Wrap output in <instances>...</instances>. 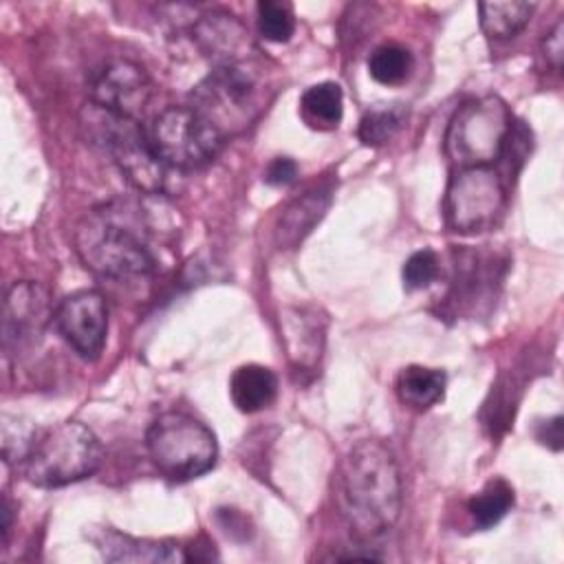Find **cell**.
Listing matches in <instances>:
<instances>
[{
	"instance_id": "cell-28",
	"label": "cell",
	"mask_w": 564,
	"mask_h": 564,
	"mask_svg": "<svg viewBox=\"0 0 564 564\" xmlns=\"http://www.w3.org/2000/svg\"><path fill=\"white\" fill-rule=\"evenodd\" d=\"M538 441L555 452L562 449V416H553L538 425Z\"/></svg>"
},
{
	"instance_id": "cell-10",
	"label": "cell",
	"mask_w": 564,
	"mask_h": 564,
	"mask_svg": "<svg viewBox=\"0 0 564 564\" xmlns=\"http://www.w3.org/2000/svg\"><path fill=\"white\" fill-rule=\"evenodd\" d=\"M90 104L123 119L139 121L150 97L152 82L141 64L132 59H110L93 73L88 82Z\"/></svg>"
},
{
	"instance_id": "cell-9",
	"label": "cell",
	"mask_w": 564,
	"mask_h": 564,
	"mask_svg": "<svg viewBox=\"0 0 564 564\" xmlns=\"http://www.w3.org/2000/svg\"><path fill=\"white\" fill-rule=\"evenodd\" d=\"M256 77L247 66H214L194 88V106L225 137L227 130L249 126L256 110Z\"/></svg>"
},
{
	"instance_id": "cell-15",
	"label": "cell",
	"mask_w": 564,
	"mask_h": 564,
	"mask_svg": "<svg viewBox=\"0 0 564 564\" xmlns=\"http://www.w3.org/2000/svg\"><path fill=\"white\" fill-rule=\"evenodd\" d=\"M330 192L328 185H317L282 207L275 220V242L282 249L297 247L311 234L330 205Z\"/></svg>"
},
{
	"instance_id": "cell-3",
	"label": "cell",
	"mask_w": 564,
	"mask_h": 564,
	"mask_svg": "<svg viewBox=\"0 0 564 564\" xmlns=\"http://www.w3.org/2000/svg\"><path fill=\"white\" fill-rule=\"evenodd\" d=\"M99 463L101 443L95 432L79 421H66L35 432L20 467L31 485L53 489L88 478Z\"/></svg>"
},
{
	"instance_id": "cell-24",
	"label": "cell",
	"mask_w": 564,
	"mask_h": 564,
	"mask_svg": "<svg viewBox=\"0 0 564 564\" xmlns=\"http://www.w3.org/2000/svg\"><path fill=\"white\" fill-rule=\"evenodd\" d=\"M258 33L269 42H289L295 33V13L289 2L262 0L256 7Z\"/></svg>"
},
{
	"instance_id": "cell-1",
	"label": "cell",
	"mask_w": 564,
	"mask_h": 564,
	"mask_svg": "<svg viewBox=\"0 0 564 564\" xmlns=\"http://www.w3.org/2000/svg\"><path fill=\"white\" fill-rule=\"evenodd\" d=\"M335 500L348 529L372 540L394 527L401 513V474L381 441H359L335 474Z\"/></svg>"
},
{
	"instance_id": "cell-17",
	"label": "cell",
	"mask_w": 564,
	"mask_h": 564,
	"mask_svg": "<svg viewBox=\"0 0 564 564\" xmlns=\"http://www.w3.org/2000/svg\"><path fill=\"white\" fill-rule=\"evenodd\" d=\"M229 394L234 405L245 412L253 414L269 408L278 394V377L271 368L260 364H245L234 370L229 379Z\"/></svg>"
},
{
	"instance_id": "cell-20",
	"label": "cell",
	"mask_w": 564,
	"mask_h": 564,
	"mask_svg": "<svg viewBox=\"0 0 564 564\" xmlns=\"http://www.w3.org/2000/svg\"><path fill=\"white\" fill-rule=\"evenodd\" d=\"M306 121L317 128H335L344 115V95L339 84L319 82L304 90L300 99Z\"/></svg>"
},
{
	"instance_id": "cell-8",
	"label": "cell",
	"mask_w": 564,
	"mask_h": 564,
	"mask_svg": "<svg viewBox=\"0 0 564 564\" xmlns=\"http://www.w3.org/2000/svg\"><path fill=\"white\" fill-rule=\"evenodd\" d=\"M505 185L491 167H460L445 192V220L458 234L491 229L505 212Z\"/></svg>"
},
{
	"instance_id": "cell-23",
	"label": "cell",
	"mask_w": 564,
	"mask_h": 564,
	"mask_svg": "<svg viewBox=\"0 0 564 564\" xmlns=\"http://www.w3.org/2000/svg\"><path fill=\"white\" fill-rule=\"evenodd\" d=\"M405 119V110L399 104H377L372 108H368L364 112V117L359 119V141L370 145V148H379L383 143H388L399 128L403 126Z\"/></svg>"
},
{
	"instance_id": "cell-19",
	"label": "cell",
	"mask_w": 564,
	"mask_h": 564,
	"mask_svg": "<svg viewBox=\"0 0 564 564\" xmlns=\"http://www.w3.org/2000/svg\"><path fill=\"white\" fill-rule=\"evenodd\" d=\"M535 4L533 2H480V29L491 40H511L516 37L531 20Z\"/></svg>"
},
{
	"instance_id": "cell-18",
	"label": "cell",
	"mask_w": 564,
	"mask_h": 564,
	"mask_svg": "<svg viewBox=\"0 0 564 564\" xmlns=\"http://www.w3.org/2000/svg\"><path fill=\"white\" fill-rule=\"evenodd\" d=\"M445 372L427 366H408L397 377V397L412 410H427L445 394Z\"/></svg>"
},
{
	"instance_id": "cell-27",
	"label": "cell",
	"mask_w": 564,
	"mask_h": 564,
	"mask_svg": "<svg viewBox=\"0 0 564 564\" xmlns=\"http://www.w3.org/2000/svg\"><path fill=\"white\" fill-rule=\"evenodd\" d=\"M295 176H297V163L293 159H289V156L273 159L267 165V170H264V181L269 185H278V187L293 183Z\"/></svg>"
},
{
	"instance_id": "cell-14",
	"label": "cell",
	"mask_w": 564,
	"mask_h": 564,
	"mask_svg": "<svg viewBox=\"0 0 564 564\" xmlns=\"http://www.w3.org/2000/svg\"><path fill=\"white\" fill-rule=\"evenodd\" d=\"M282 339L293 368L315 370L324 350V319L313 308H286L282 313Z\"/></svg>"
},
{
	"instance_id": "cell-16",
	"label": "cell",
	"mask_w": 564,
	"mask_h": 564,
	"mask_svg": "<svg viewBox=\"0 0 564 564\" xmlns=\"http://www.w3.org/2000/svg\"><path fill=\"white\" fill-rule=\"evenodd\" d=\"M99 553L106 562H187L185 553L172 542L156 540H139L130 535H121L117 531H106L97 542Z\"/></svg>"
},
{
	"instance_id": "cell-22",
	"label": "cell",
	"mask_w": 564,
	"mask_h": 564,
	"mask_svg": "<svg viewBox=\"0 0 564 564\" xmlns=\"http://www.w3.org/2000/svg\"><path fill=\"white\" fill-rule=\"evenodd\" d=\"M412 68H414V57L410 48L397 42L377 46L368 57L370 77L383 86L403 84L412 75Z\"/></svg>"
},
{
	"instance_id": "cell-13",
	"label": "cell",
	"mask_w": 564,
	"mask_h": 564,
	"mask_svg": "<svg viewBox=\"0 0 564 564\" xmlns=\"http://www.w3.org/2000/svg\"><path fill=\"white\" fill-rule=\"evenodd\" d=\"M192 40L214 66H247L256 44L247 26L227 11H209L192 26Z\"/></svg>"
},
{
	"instance_id": "cell-11",
	"label": "cell",
	"mask_w": 564,
	"mask_h": 564,
	"mask_svg": "<svg viewBox=\"0 0 564 564\" xmlns=\"http://www.w3.org/2000/svg\"><path fill=\"white\" fill-rule=\"evenodd\" d=\"M64 341L84 359H97L108 335V304L99 291L86 289L66 295L53 315Z\"/></svg>"
},
{
	"instance_id": "cell-5",
	"label": "cell",
	"mask_w": 564,
	"mask_h": 564,
	"mask_svg": "<svg viewBox=\"0 0 564 564\" xmlns=\"http://www.w3.org/2000/svg\"><path fill=\"white\" fill-rule=\"evenodd\" d=\"M513 117L496 95L469 99L456 108L445 132V152L458 167H489L505 154Z\"/></svg>"
},
{
	"instance_id": "cell-26",
	"label": "cell",
	"mask_w": 564,
	"mask_h": 564,
	"mask_svg": "<svg viewBox=\"0 0 564 564\" xmlns=\"http://www.w3.org/2000/svg\"><path fill=\"white\" fill-rule=\"evenodd\" d=\"M542 53L553 70L562 68V59H564V22L562 20L544 35Z\"/></svg>"
},
{
	"instance_id": "cell-4",
	"label": "cell",
	"mask_w": 564,
	"mask_h": 564,
	"mask_svg": "<svg viewBox=\"0 0 564 564\" xmlns=\"http://www.w3.org/2000/svg\"><path fill=\"white\" fill-rule=\"evenodd\" d=\"M154 467L174 482H187L207 474L218 456L214 432L183 412L156 416L145 434Z\"/></svg>"
},
{
	"instance_id": "cell-21",
	"label": "cell",
	"mask_w": 564,
	"mask_h": 564,
	"mask_svg": "<svg viewBox=\"0 0 564 564\" xmlns=\"http://www.w3.org/2000/svg\"><path fill=\"white\" fill-rule=\"evenodd\" d=\"M513 507V489L505 478L489 480L469 502L467 511L478 529H491Z\"/></svg>"
},
{
	"instance_id": "cell-29",
	"label": "cell",
	"mask_w": 564,
	"mask_h": 564,
	"mask_svg": "<svg viewBox=\"0 0 564 564\" xmlns=\"http://www.w3.org/2000/svg\"><path fill=\"white\" fill-rule=\"evenodd\" d=\"M0 516H2V544H7L9 540V531H11V516H13V509H11V502L7 496H2V505H0Z\"/></svg>"
},
{
	"instance_id": "cell-6",
	"label": "cell",
	"mask_w": 564,
	"mask_h": 564,
	"mask_svg": "<svg viewBox=\"0 0 564 564\" xmlns=\"http://www.w3.org/2000/svg\"><path fill=\"white\" fill-rule=\"evenodd\" d=\"M84 126H88V137L110 152L119 172L139 192L159 196L165 189L170 167L159 161L139 121L117 117L90 104Z\"/></svg>"
},
{
	"instance_id": "cell-12",
	"label": "cell",
	"mask_w": 564,
	"mask_h": 564,
	"mask_svg": "<svg viewBox=\"0 0 564 564\" xmlns=\"http://www.w3.org/2000/svg\"><path fill=\"white\" fill-rule=\"evenodd\" d=\"M48 291L37 282H15L2 302V341L4 348L31 344L53 319Z\"/></svg>"
},
{
	"instance_id": "cell-7",
	"label": "cell",
	"mask_w": 564,
	"mask_h": 564,
	"mask_svg": "<svg viewBox=\"0 0 564 564\" xmlns=\"http://www.w3.org/2000/svg\"><path fill=\"white\" fill-rule=\"evenodd\" d=\"M159 161L170 170L192 172L220 152L225 137L192 106L161 110L145 130Z\"/></svg>"
},
{
	"instance_id": "cell-25",
	"label": "cell",
	"mask_w": 564,
	"mask_h": 564,
	"mask_svg": "<svg viewBox=\"0 0 564 564\" xmlns=\"http://www.w3.org/2000/svg\"><path fill=\"white\" fill-rule=\"evenodd\" d=\"M441 273L438 256L432 249H419L410 253V258L403 262V284L410 291H419L430 286Z\"/></svg>"
},
{
	"instance_id": "cell-2",
	"label": "cell",
	"mask_w": 564,
	"mask_h": 564,
	"mask_svg": "<svg viewBox=\"0 0 564 564\" xmlns=\"http://www.w3.org/2000/svg\"><path fill=\"white\" fill-rule=\"evenodd\" d=\"M75 251L86 269L110 280H132L152 273L154 256L123 212L101 207L86 214L73 236Z\"/></svg>"
}]
</instances>
